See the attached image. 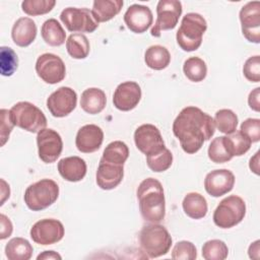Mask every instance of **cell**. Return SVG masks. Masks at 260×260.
<instances>
[{"mask_svg": "<svg viewBox=\"0 0 260 260\" xmlns=\"http://www.w3.org/2000/svg\"><path fill=\"white\" fill-rule=\"evenodd\" d=\"M38 260H61L62 257L55 251H44L37 257Z\"/></svg>", "mask_w": 260, "mask_h": 260, "instance_id": "cell-45", "label": "cell"}, {"mask_svg": "<svg viewBox=\"0 0 260 260\" xmlns=\"http://www.w3.org/2000/svg\"><path fill=\"white\" fill-rule=\"evenodd\" d=\"M124 168L122 165H115L100 160L95 181L103 190H112L116 188L123 180Z\"/></svg>", "mask_w": 260, "mask_h": 260, "instance_id": "cell-20", "label": "cell"}, {"mask_svg": "<svg viewBox=\"0 0 260 260\" xmlns=\"http://www.w3.org/2000/svg\"><path fill=\"white\" fill-rule=\"evenodd\" d=\"M246 215V203L238 195L222 199L213 212V222L220 229H231L239 224Z\"/></svg>", "mask_w": 260, "mask_h": 260, "instance_id": "cell-7", "label": "cell"}, {"mask_svg": "<svg viewBox=\"0 0 260 260\" xmlns=\"http://www.w3.org/2000/svg\"><path fill=\"white\" fill-rule=\"evenodd\" d=\"M141 100V88L135 81L120 83L114 92L113 104L116 109L128 112L133 110Z\"/></svg>", "mask_w": 260, "mask_h": 260, "instance_id": "cell-17", "label": "cell"}, {"mask_svg": "<svg viewBox=\"0 0 260 260\" xmlns=\"http://www.w3.org/2000/svg\"><path fill=\"white\" fill-rule=\"evenodd\" d=\"M248 104L253 111L255 112L260 111V87H256L249 93Z\"/></svg>", "mask_w": 260, "mask_h": 260, "instance_id": "cell-44", "label": "cell"}, {"mask_svg": "<svg viewBox=\"0 0 260 260\" xmlns=\"http://www.w3.org/2000/svg\"><path fill=\"white\" fill-rule=\"evenodd\" d=\"M10 118L14 124L25 131L39 133L47 126L45 114L29 102H18L9 110Z\"/></svg>", "mask_w": 260, "mask_h": 260, "instance_id": "cell-6", "label": "cell"}, {"mask_svg": "<svg viewBox=\"0 0 260 260\" xmlns=\"http://www.w3.org/2000/svg\"><path fill=\"white\" fill-rule=\"evenodd\" d=\"M34 248L30 243L20 237L11 239L5 246V255L9 260H28Z\"/></svg>", "mask_w": 260, "mask_h": 260, "instance_id": "cell-28", "label": "cell"}, {"mask_svg": "<svg viewBox=\"0 0 260 260\" xmlns=\"http://www.w3.org/2000/svg\"><path fill=\"white\" fill-rule=\"evenodd\" d=\"M172 258L177 260H194L197 258L195 245L189 241L178 242L172 250Z\"/></svg>", "mask_w": 260, "mask_h": 260, "instance_id": "cell-39", "label": "cell"}, {"mask_svg": "<svg viewBox=\"0 0 260 260\" xmlns=\"http://www.w3.org/2000/svg\"><path fill=\"white\" fill-rule=\"evenodd\" d=\"M55 4V0H24L21 3V8L27 15L37 16L50 12Z\"/></svg>", "mask_w": 260, "mask_h": 260, "instance_id": "cell-37", "label": "cell"}, {"mask_svg": "<svg viewBox=\"0 0 260 260\" xmlns=\"http://www.w3.org/2000/svg\"><path fill=\"white\" fill-rule=\"evenodd\" d=\"M58 196V184L51 179H42L26 188L23 199L30 210L40 211L55 203Z\"/></svg>", "mask_w": 260, "mask_h": 260, "instance_id": "cell-5", "label": "cell"}, {"mask_svg": "<svg viewBox=\"0 0 260 260\" xmlns=\"http://www.w3.org/2000/svg\"><path fill=\"white\" fill-rule=\"evenodd\" d=\"M249 167L253 173H255L256 175H259V151H257L255 153V155L253 157H251Z\"/></svg>", "mask_w": 260, "mask_h": 260, "instance_id": "cell-47", "label": "cell"}, {"mask_svg": "<svg viewBox=\"0 0 260 260\" xmlns=\"http://www.w3.org/2000/svg\"><path fill=\"white\" fill-rule=\"evenodd\" d=\"M18 67L16 53L9 47L0 48V72L3 76H11Z\"/></svg>", "mask_w": 260, "mask_h": 260, "instance_id": "cell-36", "label": "cell"}, {"mask_svg": "<svg viewBox=\"0 0 260 260\" xmlns=\"http://www.w3.org/2000/svg\"><path fill=\"white\" fill-rule=\"evenodd\" d=\"M41 35L46 44L59 47L65 43L66 32L62 25L55 18H50L46 20L41 27Z\"/></svg>", "mask_w": 260, "mask_h": 260, "instance_id": "cell-27", "label": "cell"}, {"mask_svg": "<svg viewBox=\"0 0 260 260\" xmlns=\"http://www.w3.org/2000/svg\"><path fill=\"white\" fill-rule=\"evenodd\" d=\"M60 19L66 28L72 32H93L99 27V22L87 8L67 7L61 12Z\"/></svg>", "mask_w": 260, "mask_h": 260, "instance_id": "cell-9", "label": "cell"}, {"mask_svg": "<svg viewBox=\"0 0 260 260\" xmlns=\"http://www.w3.org/2000/svg\"><path fill=\"white\" fill-rule=\"evenodd\" d=\"M144 61L150 69L162 70L169 66L171 62V54L166 47L153 45L146 49L144 53Z\"/></svg>", "mask_w": 260, "mask_h": 260, "instance_id": "cell-26", "label": "cell"}, {"mask_svg": "<svg viewBox=\"0 0 260 260\" xmlns=\"http://www.w3.org/2000/svg\"><path fill=\"white\" fill-rule=\"evenodd\" d=\"M214 124L217 129L229 135L237 130L238 126V117L237 115L230 109H221L215 113L214 116Z\"/></svg>", "mask_w": 260, "mask_h": 260, "instance_id": "cell-33", "label": "cell"}, {"mask_svg": "<svg viewBox=\"0 0 260 260\" xmlns=\"http://www.w3.org/2000/svg\"><path fill=\"white\" fill-rule=\"evenodd\" d=\"M207 153L209 159L215 164H223L233 158V156L225 149L222 136L216 137L211 141L208 146Z\"/></svg>", "mask_w": 260, "mask_h": 260, "instance_id": "cell-38", "label": "cell"}, {"mask_svg": "<svg viewBox=\"0 0 260 260\" xmlns=\"http://www.w3.org/2000/svg\"><path fill=\"white\" fill-rule=\"evenodd\" d=\"M207 29L205 18L195 12L187 13L181 21V25L176 34L179 47L185 52L196 51L202 43V37Z\"/></svg>", "mask_w": 260, "mask_h": 260, "instance_id": "cell-3", "label": "cell"}, {"mask_svg": "<svg viewBox=\"0 0 260 260\" xmlns=\"http://www.w3.org/2000/svg\"><path fill=\"white\" fill-rule=\"evenodd\" d=\"M244 76L251 82L260 81V56L255 55L246 60L243 66Z\"/></svg>", "mask_w": 260, "mask_h": 260, "instance_id": "cell-40", "label": "cell"}, {"mask_svg": "<svg viewBox=\"0 0 260 260\" xmlns=\"http://www.w3.org/2000/svg\"><path fill=\"white\" fill-rule=\"evenodd\" d=\"M214 132L212 117L194 106L184 108L173 123L174 135L180 141L182 149L189 154L197 152Z\"/></svg>", "mask_w": 260, "mask_h": 260, "instance_id": "cell-1", "label": "cell"}, {"mask_svg": "<svg viewBox=\"0 0 260 260\" xmlns=\"http://www.w3.org/2000/svg\"><path fill=\"white\" fill-rule=\"evenodd\" d=\"M136 194L143 219L151 223L160 222L166 215V199L161 183L154 178H146L139 184Z\"/></svg>", "mask_w": 260, "mask_h": 260, "instance_id": "cell-2", "label": "cell"}, {"mask_svg": "<svg viewBox=\"0 0 260 260\" xmlns=\"http://www.w3.org/2000/svg\"><path fill=\"white\" fill-rule=\"evenodd\" d=\"M0 223H1V229H0V239L4 240L8 237L11 236L12 234V223L10 219L5 215V214H0Z\"/></svg>", "mask_w": 260, "mask_h": 260, "instance_id": "cell-43", "label": "cell"}, {"mask_svg": "<svg viewBox=\"0 0 260 260\" xmlns=\"http://www.w3.org/2000/svg\"><path fill=\"white\" fill-rule=\"evenodd\" d=\"M136 147L146 156L160 152L166 148L158 128L152 124H142L134 132Z\"/></svg>", "mask_w": 260, "mask_h": 260, "instance_id": "cell-12", "label": "cell"}, {"mask_svg": "<svg viewBox=\"0 0 260 260\" xmlns=\"http://www.w3.org/2000/svg\"><path fill=\"white\" fill-rule=\"evenodd\" d=\"M38 76L49 84L61 82L66 75V67L63 60L52 53H45L39 56L36 62Z\"/></svg>", "mask_w": 260, "mask_h": 260, "instance_id": "cell-10", "label": "cell"}, {"mask_svg": "<svg viewBox=\"0 0 260 260\" xmlns=\"http://www.w3.org/2000/svg\"><path fill=\"white\" fill-rule=\"evenodd\" d=\"M37 37L36 22L29 17L18 18L11 29V38L18 47L29 46Z\"/></svg>", "mask_w": 260, "mask_h": 260, "instance_id": "cell-22", "label": "cell"}, {"mask_svg": "<svg viewBox=\"0 0 260 260\" xmlns=\"http://www.w3.org/2000/svg\"><path fill=\"white\" fill-rule=\"evenodd\" d=\"M107 104V96L103 89L98 87H89L81 93L80 107L90 115L101 113Z\"/></svg>", "mask_w": 260, "mask_h": 260, "instance_id": "cell-23", "label": "cell"}, {"mask_svg": "<svg viewBox=\"0 0 260 260\" xmlns=\"http://www.w3.org/2000/svg\"><path fill=\"white\" fill-rule=\"evenodd\" d=\"M183 71L190 81L200 82L207 75V66L201 58L190 57L184 62Z\"/></svg>", "mask_w": 260, "mask_h": 260, "instance_id": "cell-32", "label": "cell"}, {"mask_svg": "<svg viewBox=\"0 0 260 260\" xmlns=\"http://www.w3.org/2000/svg\"><path fill=\"white\" fill-rule=\"evenodd\" d=\"M77 94L68 86H61L47 99V108L56 118L68 116L76 107Z\"/></svg>", "mask_w": 260, "mask_h": 260, "instance_id": "cell-15", "label": "cell"}, {"mask_svg": "<svg viewBox=\"0 0 260 260\" xmlns=\"http://www.w3.org/2000/svg\"><path fill=\"white\" fill-rule=\"evenodd\" d=\"M146 164L148 168L155 173L167 171L173 164V154L167 147L160 152L146 156Z\"/></svg>", "mask_w": 260, "mask_h": 260, "instance_id": "cell-35", "label": "cell"}, {"mask_svg": "<svg viewBox=\"0 0 260 260\" xmlns=\"http://www.w3.org/2000/svg\"><path fill=\"white\" fill-rule=\"evenodd\" d=\"M225 149L232 156H241L245 154L251 147V140L244 135L240 130L232 134L222 136Z\"/></svg>", "mask_w": 260, "mask_h": 260, "instance_id": "cell-29", "label": "cell"}, {"mask_svg": "<svg viewBox=\"0 0 260 260\" xmlns=\"http://www.w3.org/2000/svg\"><path fill=\"white\" fill-rule=\"evenodd\" d=\"M124 21L131 31L142 34L152 24L153 16L149 7L141 4H132L124 14Z\"/></svg>", "mask_w": 260, "mask_h": 260, "instance_id": "cell-18", "label": "cell"}, {"mask_svg": "<svg viewBox=\"0 0 260 260\" xmlns=\"http://www.w3.org/2000/svg\"><path fill=\"white\" fill-rule=\"evenodd\" d=\"M39 157L46 164H52L61 155L63 141L60 134L51 129L45 128L37 135Z\"/></svg>", "mask_w": 260, "mask_h": 260, "instance_id": "cell-13", "label": "cell"}, {"mask_svg": "<svg viewBox=\"0 0 260 260\" xmlns=\"http://www.w3.org/2000/svg\"><path fill=\"white\" fill-rule=\"evenodd\" d=\"M1 114V146H3L6 141L9 139L10 132L14 126L11 118H10V113L6 109H1L0 111Z\"/></svg>", "mask_w": 260, "mask_h": 260, "instance_id": "cell-42", "label": "cell"}, {"mask_svg": "<svg viewBox=\"0 0 260 260\" xmlns=\"http://www.w3.org/2000/svg\"><path fill=\"white\" fill-rule=\"evenodd\" d=\"M260 241L257 240L254 243H252L249 247L248 253H249V257L252 259H259L260 256Z\"/></svg>", "mask_w": 260, "mask_h": 260, "instance_id": "cell-46", "label": "cell"}, {"mask_svg": "<svg viewBox=\"0 0 260 260\" xmlns=\"http://www.w3.org/2000/svg\"><path fill=\"white\" fill-rule=\"evenodd\" d=\"M123 4L122 0H95L91 12L99 23L109 21L121 11Z\"/></svg>", "mask_w": 260, "mask_h": 260, "instance_id": "cell-25", "label": "cell"}, {"mask_svg": "<svg viewBox=\"0 0 260 260\" xmlns=\"http://www.w3.org/2000/svg\"><path fill=\"white\" fill-rule=\"evenodd\" d=\"M129 156V148L127 144L123 141L116 140L109 143L103 151L101 160L115 164V165H124Z\"/></svg>", "mask_w": 260, "mask_h": 260, "instance_id": "cell-30", "label": "cell"}, {"mask_svg": "<svg viewBox=\"0 0 260 260\" xmlns=\"http://www.w3.org/2000/svg\"><path fill=\"white\" fill-rule=\"evenodd\" d=\"M86 162L79 156H68L59 160L58 172L68 182H79L86 175Z\"/></svg>", "mask_w": 260, "mask_h": 260, "instance_id": "cell-21", "label": "cell"}, {"mask_svg": "<svg viewBox=\"0 0 260 260\" xmlns=\"http://www.w3.org/2000/svg\"><path fill=\"white\" fill-rule=\"evenodd\" d=\"M182 206L184 212L193 219L203 218L208 209L205 197L197 192H190L185 195Z\"/></svg>", "mask_w": 260, "mask_h": 260, "instance_id": "cell-24", "label": "cell"}, {"mask_svg": "<svg viewBox=\"0 0 260 260\" xmlns=\"http://www.w3.org/2000/svg\"><path fill=\"white\" fill-rule=\"evenodd\" d=\"M104 141V132L94 124L82 126L76 134L75 145L80 152L91 153L96 151Z\"/></svg>", "mask_w": 260, "mask_h": 260, "instance_id": "cell-19", "label": "cell"}, {"mask_svg": "<svg viewBox=\"0 0 260 260\" xmlns=\"http://www.w3.org/2000/svg\"><path fill=\"white\" fill-rule=\"evenodd\" d=\"M235 180V175L230 170H214L206 175L204 189L210 196L220 197L233 190Z\"/></svg>", "mask_w": 260, "mask_h": 260, "instance_id": "cell-16", "label": "cell"}, {"mask_svg": "<svg viewBox=\"0 0 260 260\" xmlns=\"http://www.w3.org/2000/svg\"><path fill=\"white\" fill-rule=\"evenodd\" d=\"M242 34L248 42L260 43V2L251 1L244 5L239 13Z\"/></svg>", "mask_w": 260, "mask_h": 260, "instance_id": "cell-14", "label": "cell"}, {"mask_svg": "<svg viewBox=\"0 0 260 260\" xmlns=\"http://www.w3.org/2000/svg\"><path fill=\"white\" fill-rule=\"evenodd\" d=\"M172 242L170 233L161 224H146L139 233L140 248L149 258L166 255L171 249Z\"/></svg>", "mask_w": 260, "mask_h": 260, "instance_id": "cell-4", "label": "cell"}, {"mask_svg": "<svg viewBox=\"0 0 260 260\" xmlns=\"http://www.w3.org/2000/svg\"><path fill=\"white\" fill-rule=\"evenodd\" d=\"M29 234L35 243L47 246L60 242L65 235V230L58 219L44 218L31 226Z\"/></svg>", "mask_w": 260, "mask_h": 260, "instance_id": "cell-11", "label": "cell"}, {"mask_svg": "<svg viewBox=\"0 0 260 260\" xmlns=\"http://www.w3.org/2000/svg\"><path fill=\"white\" fill-rule=\"evenodd\" d=\"M228 254L229 248L221 240H209L203 244L202 257L205 260H224Z\"/></svg>", "mask_w": 260, "mask_h": 260, "instance_id": "cell-34", "label": "cell"}, {"mask_svg": "<svg viewBox=\"0 0 260 260\" xmlns=\"http://www.w3.org/2000/svg\"><path fill=\"white\" fill-rule=\"evenodd\" d=\"M240 131L246 135L251 142L260 140V120L256 118H248L242 124Z\"/></svg>", "mask_w": 260, "mask_h": 260, "instance_id": "cell-41", "label": "cell"}, {"mask_svg": "<svg viewBox=\"0 0 260 260\" xmlns=\"http://www.w3.org/2000/svg\"><path fill=\"white\" fill-rule=\"evenodd\" d=\"M156 14L150 34L152 37L159 38L162 30L176 27L182 14V3L178 0H160L156 5Z\"/></svg>", "mask_w": 260, "mask_h": 260, "instance_id": "cell-8", "label": "cell"}, {"mask_svg": "<svg viewBox=\"0 0 260 260\" xmlns=\"http://www.w3.org/2000/svg\"><path fill=\"white\" fill-rule=\"evenodd\" d=\"M66 49L73 59H84L89 54V41L83 34H71L66 41Z\"/></svg>", "mask_w": 260, "mask_h": 260, "instance_id": "cell-31", "label": "cell"}]
</instances>
